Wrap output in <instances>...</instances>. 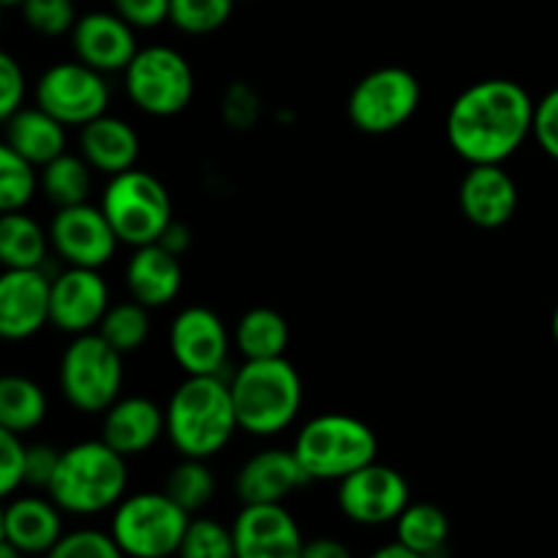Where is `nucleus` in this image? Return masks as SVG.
I'll use <instances>...</instances> for the list:
<instances>
[{
  "mask_svg": "<svg viewBox=\"0 0 558 558\" xmlns=\"http://www.w3.org/2000/svg\"><path fill=\"white\" fill-rule=\"evenodd\" d=\"M534 101L515 80H483L456 96L447 112V142L469 167L505 163L534 131Z\"/></svg>",
  "mask_w": 558,
  "mask_h": 558,
  "instance_id": "obj_1",
  "label": "nucleus"
},
{
  "mask_svg": "<svg viewBox=\"0 0 558 558\" xmlns=\"http://www.w3.org/2000/svg\"><path fill=\"white\" fill-rule=\"evenodd\" d=\"M163 409L167 439L180 458L210 461L240 430L232 387L221 376H185Z\"/></svg>",
  "mask_w": 558,
  "mask_h": 558,
  "instance_id": "obj_2",
  "label": "nucleus"
},
{
  "mask_svg": "<svg viewBox=\"0 0 558 558\" xmlns=\"http://www.w3.org/2000/svg\"><path fill=\"white\" fill-rule=\"evenodd\" d=\"M129 458L104 439H87L63 450L47 494L69 515L114 510L129 488Z\"/></svg>",
  "mask_w": 558,
  "mask_h": 558,
  "instance_id": "obj_3",
  "label": "nucleus"
},
{
  "mask_svg": "<svg viewBox=\"0 0 558 558\" xmlns=\"http://www.w3.org/2000/svg\"><path fill=\"white\" fill-rule=\"evenodd\" d=\"M240 430L248 436H278L303 409V379L287 357L243 360L229 379Z\"/></svg>",
  "mask_w": 558,
  "mask_h": 558,
  "instance_id": "obj_4",
  "label": "nucleus"
},
{
  "mask_svg": "<svg viewBox=\"0 0 558 558\" xmlns=\"http://www.w3.org/2000/svg\"><path fill=\"white\" fill-rule=\"evenodd\" d=\"M294 456L308 472L311 483H341L357 469L368 466L379 456V439L374 428L360 417L343 412L316 414L300 428L292 445Z\"/></svg>",
  "mask_w": 558,
  "mask_h": 558,
  "instance_id": "obj_5",
  "label": "nucleus"
},
{
  "mask_svg": "<svg viewBox=\"0 0 558 558\" xmlns=\"http://www.w3.org/2000/svg\"><path fill=\"white\" fill-rule=\"evenodd\" d=\"M101 210L112 223L120 245H150L161 240L174 221L172 196L156 174L145 169H129L109 178L101 191Z\"/></svg>",
  "mask_w": 558,
  "mask_h": 558,
  "instance_id": "obj_6",
  "label": "nucleus"
},
{
  "mask_svg": "<svg viewBox=\"0 0 558 558\" xmlns=\"http://www.w3.org/2000/svg\"><path fill=\"white\" fill-rule=\"evenodd\" d=\"M191 515L163 490L131 494L114 507L112 537L129 558L178 556Z\"/></svg>",
  "mask_w": 558,
  "mask_h": 558,
  "instance_id": "obj_7",
  "label": "nucleus"
},
{
  "mask_svg": "<svg viewBox=\"0 0 558 558\" xmlns=\"http://www.w3.org/2000/svg\"><path fill=\"white\" fill-rule=\"evenodd\" d=\"M58 385L76 412L104 414L120 398L123 354L101 332L74 336L60 357Z\"/></svg>",
  "mask_w": 558,
  "mask_h": 558,
  "instance_id": "obj_8",
  "label": "nucleus"
},
{
  "mask_svg": "<svg viewBox=\"0 0 558 558\" xmlns=\"http://www.w3.org/2000/svg\"><path fill=\"white\" fill-rule=\"evenodd\" d=\"M125 93L140 112L150 118H174L194 101V69L183 52L167 44L142 47L123 71Z\"/></svg>",
  "mask_w": 558,
  "mask_h": 558,
  "instance_id": "obj_9",
  "label": "nucleus"
},
{
  "mask_svg": "<svg viewBox=\"0 0 558 558\" xmlns=\"http://www.w3.org/2000/svg\"><path fill=\"white\" fill-rule=\"evenodd\" d=\"M423 101L420 80L403 65H381L352 87L347 114L363 134L385 136L403 129Z\"/></svg>",
  "mask_w": 558,
  "mask_h": 558,
  "instance_id": "obj_10",
  "label": "nucleus"
},
{
  "mask_svg": "<svg viewBox=\"0 0 558 558\" xmlns=\"http://www.w3.org/2000/svg\"><path fill=\"white\" fill-rule=\"evenodd\" d=\"M109 96L112 90L107 74L90 69L82 60L49 65L36 82V107L60 120L65 129L69 125L82 129L90 120L107 114Z\"/></svg>",
  "mask_w": 558,
  "mask_h": 558,
  "instance_id": "obj_11",
  "label": "nucleus"
},
{
  "mask_svg": "<svg viewBox=\"0 0 558 558\" xmlns=\"http://www.w3.org/2000/svg\"><path fill=\"white\" fill-rule=\"evenodd\" d=\"M338 510L360 526H385L412 505L409 483L398 469L374 461L338 483Z\"/></svg>",
  "mask_w": 558,
  "mask_h": 558,
  "instance_id": "obj_12",
  "label": "nucleus"
},
{
  "mask_svg": "<svg viewBox=\"0 0 558 558\" xmlns=\"http://www.w3.org/2000/svg\"><path fill=\"white\" fill-rule=\"evenodd\" d=\"M232 343L221 316L205 305H189L169 325V352L185 376H221Z\"/></svg>",
  "mask_w": 558,
  "mask_h": 558,
  "instance_id": "obj_13",
  "label": "nucleus"
},
{
  "mask_svg": "<svg viewBox=\"0 0 558 558\" xmlns=\"http://www.w3.org/2000/svg\"><path fill=\"white\" fill-rule=\"evenodd\" d=\"M49 240H52V251L65 265L90 267V270H101L120 245L101 205L96 207L90 202L60 207L49 221Z\"/></svg>",
  "mask_w": 558,
  "mask_h": 558,
  "instance_id": "obj_14",
  "label": "nucleus"
},
{
  "mask_svg": "<svg viewBox=\"0 0 558 558\" xmlns=\"http://www.w3.org/2000/svg\"><path fill=\"white\" fill-rule=\"evenodd\" d=\"M109 287L104 276L90 267H65L52 278V308L49 325L65 336L96 332L107 316Z\"/></svg>",
  "mask_w": 558,
  "mask_h": 558,
  "instance_id": "obj_15",
  "label": "nucleus"
},
{
  "mask_svg": "<svg viewBox=\"0 0 558 558\" xmlns=\"http://www.w3.org/2000/svg\"><path fill=\"white\" fill-rule=\"evenodd\" d=\"M238 558H300L305 539L283 505H243L232 523Z\"/></svg>",
  "mask_w": 558,
  "mask_h": 558,
  "instance_id": "obj_16",
  "label": "nucleus"
},
{
  "mask_svg": "<svg viewBox=\"0 0 558 558\" xmlns=\"http://www.w3.org/2000/svg\"><path fill=\"white\" fill-rule=\"evenodd\" d=\"M52 278L44 270H3L0 276V336L27 341L49 325Z\"/></svg>",
  "mask_w": 558,
  "mask_h": 558,
  "instance_id": "obj_17",
  "label": "nucleus"
},
{
  "mask_svg": "<svg viewBox=\"0 0 558 558\" xmlns=\"http://www.w3.org/2000/svg\"><path fill=\"white\" fill-rule=\"evenodd\" d=\"M136 27H131L118 11H90L80 16L71 31V47L76 60L101 74H118L131 65L136 47Z\"/></svg>",
  "mask_w": 558,
  "mask_h": 558,
  "instance_id": "obj_18",
  "label": "nucleus"
},
{
  "mask_svg": "<svg viewBox=\"0 0 558 558\" xmlns=\"http://www.w3.org/2000/svg\"><path fill=\"white\" fill-rule=\"evenodd\" d=\"M311 483L294 450L270 447L251 456L234 474V496L243 505H283L294 490Z\"/></svg>",
  "mask_w": 558,
  "mask_h": 558,
  "instance_id": "obj_19",
  "label": "nucleus"
},
{
  "mask_svg": "<svg viewBox=\"0 0 558 558\" xmlns=\"http://www.w3.org/2000/svg\"><path fill=\"white\" fill-rule=\"evenodd\" d=\"M518 202V185L505 163H474L458 185L461 213L480 229H499L510 223Z\"/></svg>",
  "mask_w": 558,
  "mask_h": 558,
  "instance_id": "obj_20",
  "label": "nucleus"
},
{
  "mask_svg": "<svg viewBox=\"0 0 558 558\" xmlns=\"http://www.w3.org/2000/svg\"><path fill=\"white\" fill-rule=\"evenodd\" d=\"M161 436H167V409L158 407L153 398H118L104 412L101 439L120 456H142V452L153 450L161 441Z\"/></svg>",
  "mask_w": 558,
  "mask_h": 558,
  "instance_id": "obj_21",
  "label": "nucleus"
},
{
  "mask_svg": "<svg viewBox=\"0 0 558 558\" xmlns=\"http://www.w3.org/2000/svg\"><path fill=\"white\" fill-rule=\"evenodd\" d=\"M125 289L136 303L147 308H167L183 289V265L180 256L161 243L140 245L125 265Z\"/></svg>",
  "mask_w": 558,
  "mask_h": 558,
  "instance_id": "obj_22",
  "label": "nucleus"
},
{
  "mask_svg": "<svg viewBox=\"0 0 558 558\" xmlns=\"http://www.w3.org/2000/svg\"><path fill=\"white\" fill-rule=\"evenodd\" d=\"M52 499L11 496L3 510V539L25 556L49 554L63 537V518Z\"/></svg>",
  "mask_w": 558,
  "mask_h": 558,
  "instance_id": "obj_23",
  "label": "nucleus"
},
{
  "mask_svg": "<svg viewBox=\"0 0 558 558\" xmlns=\"http://www.w3.org/2000/svg\"><path fill=\"white\" fill-rule=\"evenodd\" d=\"M140 134L134 125L114 114H101L80 129V156L107 178L123 174L140 161Z\"/></svg>",
  "mask_w": 558,
  "mask_h": 558,
  "instance_id": "obj_24",
  "label": "nucleus"
},
{
  "mask_svg": "<svg viewBox=\"0 0 558 558\" xmlns=\"http://www.w3.org/2000/svg\"><path fill=\"white\" fill-rule=\"evenodd\" d=\"M5 145L36 167H47L65 153V125L41 107H22L5 118Z\"/></svg>",
  "mask_w": 558,
  "mask_h": 558,
  "instance_id": "obj_25",
  "label": "nucleus"
},
{
  "mask_svg": "<svg viewBox=\"0 0 558 558\" xmlns=\"http://www.w3.org/2000/svg\"><path fill=\"white\" fill-rule=\"evenodd\" d=\"M52 240L49 229L27 213H3L0 218V262L5 270H41Z\"/></svg>",
  "mask_w": 558,
  "mask_h": 558,
  "instance_id": "obj_26",
  "label": "nucleus"
},
{
  "mask_svg": "<svg viewBox=\"0 0 558 558\" xmlns=\"http://www.w3.org/2000/svg\"><path fill=\"white\" fill-rule=\"evenodd\" d=\"M232 338L243 360L283 357L289 349V322L276 308L256 305L240 316Z\"/></svg>",
  "mask_w": 558,
  "mask_h": 558,
  "instance_id": "obj_27",
  "label": "nucleus"
},
{
  "mask_svg": "<svg viewBox=\"0 0 558 558\" xmlns=\"http://www.w3.org/2000/svg\"><path fill=\"white\" fill-rule=\"evenodd\" d=\"M398 543L423 558H441L447 554V539H450V521L445 510L430 501H412L401 518L396 521Z\"/></svg>",
  "mask_w": 558,
  "mask_h": 558,
  "instance_id": "obj_28",
  "label": "nucleus"
},
{
  "mask_svg": "<svg viewBox=\"0 0 558 558\" xmlns=\"http://www.w3.org/2000/svg\"><path fill=\"white\" fill-rule=\"evenodd\" d=\"M49 401L41 385L27 376H3L0 379V428L25 436L47 420Z\"/></svg>",
  "mask_w": 558,
  "mask_h": 558,
  "instance_id": "obj_29",
  "label": "nucleus"
},
{
  "mask_svg": "<svg viewBox=\"0 0 558 558\" xmlns=\"http://www.w3.org/2000/svg\"><path fill=\"white\" fill-rule=\"evenodd\" d=\"M41 169V189L58 210L60 207L85 205L93 189V167L80 153L65 150L63 156H58Z\"/></svg>",
  "mask_w": 558,
  "mask_h": 558,
  "instance_id": "obj_30",
  "label": "nucleus"
},
{
  "mask_svg": "<svg viewBox=\"0 0 558 558\" xmlns=\"http://www.w3.org/2000/svg\"><path fill=\"white\" fill-rule=\"evenodd\" d=\"M163 494L178 501L189 515H196L216 496V474L202 458H183L178 466L169 469Z\"/></svg>",
  "mask_w": 558,
  "mask_h": 558,
  "instance_id": "obj_31",
  "label": "nucleus"
},
{
  "mask_svg": "<svg viewBox=\"0 0 558 558\" xmlns=\"http://www.w3.org/2000/svg\"><path fill=\"white\" fill-rule=\"evenodd\" d=\"M96 332H101L120 354L136 352L150 338V308L136 303L134 298L125 300V303H114Z\"/></svg>",
  "mask_w": 558,
  "mask_h": 558,
  "instance_id": "obj_32",
  "label": "nucleus"
},
{
  "mask_svg": "<svg viewBox=\"0 0 558 558\" xmlns=\"http://www.w3.org/2000/svg\"><path fill=\"white\" fill-rule=\"evenodd\" d=\"M38 189L36 163L22 158L3 142L0 147V210L22 213L33 202Z\"/></svg>",
  "mask_w": 558,
  "mask_h": 558,
  "instance_id": "obj_33",
  "label": "nucleus"
},
{
  "mask_svg": "<svg viewBox=\"0 0 558 558\" xmlns=\"http://www.w3.org/2000/svg\"><path fill=\"white\" fill-rule=\"evenodd\" d=\"M234 0H172L169 22L185 36H207L229 22Z\"/></svg>",
  "mask_w": 558,
  "mask_h": 558,
  "instance_id": "obj_34",
  "label": "nucleus"
},
{
  "mask_svg": "<svg viewBox=\"0 0 558 558\" xmlns=\"http://www.w3.org/2000/svg\"><path fill=\"white\" fill-rule=\"evenodd\" d=\"M178 558H238L232 526L213 518H191Z\"/></svg>",
  "mask_w": 558,
  "mask_h": 558,
  "instance_id": "obj_35",
  "label": "nucleus"
},
{
  "mask_svg": "<svg viewBox=\"0 0 558 558\" xmlns=\"http://www.w3.org/2000/svg\"><path fill=\"white\" fill-rule=\"evenodd\" d=\"M76 0H25L20 5L27 27L38 36L58 38L74 31L76 25Z\"/></svg>",
  "mask_w": 558,
  "mask_h": 558,
  "instance_id": "obj_36",
  "label": "nucleus"
},
{
  "mask_svg": "<svg viewBox=\"0 0 558 558\" xmlns=\"http://www.w3.org/2000/svg\"><path fill=\"white\" fill-rule=\"evenodd\" d=\"M47 558H129L114 543L112 534L98 529H76L63 534Z\"/></svg>",
  "mask_w": 558,
  "mask_h": 558,
  "instance_id": "obj_37",
  "label": "nucleus"
},
{
  "mask_svg": "<svg viewBox=\"0 0 558 558\" xmlns=\"http://www.w3.org/2000/svg\"><path fill=\"white\" fill-rule=\"evenodd\" d=\"M25 469L27 445L14 430L0 428V494L5 499H11L25 485Z\"/></svg>",
  "mask_w": 558,
  "mask_h": 558,
  "instance_id": "obj_38",
  "label": "nucleus"
},
{
  "mask_svg": "<svg viewBox=\"0 0 558 558\" xmlns=\"http://www.w3.org/2000/svg\"><path fill=\"white\" fill-rule=\"evenodd\" d=\"M223 120H227L229 129L234 131H251L259 123L262 114V98L248 82H232L229 90L223 93V107H221Z\"/></svg>",
  "mask_w": 558,
  "mask_h": 558,
  "instance_id": "obj_39",
  "label": "nucleus"
},
{
  "mask_svg": "<svg viewBox=\"0 0 558 558\" xmlns=\"http://www.w3.org/2000/svg\"><path fill=\"white\" fill-rule=\"evenodd\" d=\"M532 140L543 147L545 156L558 161V87L545 93L534 107Z\"/></svg>",
  "mask_w": 558,
  "mask_h": 558,
  "instance_id": "obj_40",
  "label": "nucleus"
},
{
  "mask_svg": "<svg viewBox=\"0 0 558 558\" xmlns=\"http://www.w3.org/2000/svg\"><path fill=\"white\" fill-rule=\"evenodd\" d=\"M25 71L9 52L0 54V118H11L25 107Z\"/></svg>",
  "mask_w": 558,
  "mask_h": 558,
  "instance_id": "obj_41",
  "label": "nucleus"
},
{
  "mask_svg": "<svg viewBox=\"0 0 558 558\" xmlns=\"http://www.w3.org/2000/svg\"><path fill=\"white\" fill-rule=\"evenodd\" d=\"M114 11L136 31H150V27L169 22V5L172 0H112Z\"/></svg>",
  "mask_w": 558,
  "mask_h": 558,
  "instance_id": "obj_42",
  "label": "nucleus"
},
{
  "mask_svg": "<svg viewBox=\"0 0 558 558\" xmlns=\"http://www.w3.org/2000/svg\"><path fill=\"white\" fill-rule=\"evenodd\" d=\"M63 450H54L52 445H27V469L25 485L31 488H49Z\"/></svg>",
  "mask_w": 558,
  "mask_h": 558,
  "instance_id": "obj_43",
  "label": "nucleus"
},
{
  "mask_svg": "<svg viewBox=\"0 0 558 558\" xmlns=\"http://www.w3.org/2000/svg\"><path fill=\"white\" fill-rule=\"evenodd\" d=\"M300 558H352V550L341 543V539L332 537H316L308 539Z\"/></svg>",
  "mask_w": 558,
  "mask_h": 558,
  "instance_id": "obj_44",
  "label": "nucleus"
},
{
  "mask_svg": "<svg viewBox=\"0 0 558 558\" xmlns=\"http://www.w3.org/2000/svg\"><path fill=\"white\" fill-rule=\"evenodd\" d=\"M158 243H161L167 251H172L174 256H183L185 251L191 248V243H194V234H191V229L185 227L183 221H172Z\"/></svg>",
  "mask_w": 558,
  "mask_h": 558,
  "instance_id": "obj_45",
  "label": "nucleus"
},
{
  "mask_svg": "<svg viewBox=\"0 0 558 558\" xmlns=\"http://www.w3.org/2000/svg\"><path fill=\"white\" fill-rule=\"evenodd\" d=\"M371 558H423L420 554H414V550H409L407 545H401L396 539V543H390V545H381L379 550H374V554H371Z\"/></svg>",
  "mask_w": 558,
  "mask_h": 558,
  "instance_id": "obj_46",
  "label": "nucleus"
},
{
  "mask_svg": "<svg viewBox=\"0 0 558 558\" xmlns=\"http://www.w3.org/2000/svg\"><path fill=\"white\" fill-rule=\"evenodd\" d=\"M22 556L25 554H22V550H16L11 543H5V539L0 543V558H22Z\"/></svg>",
  "mask_w": 558,
  "mask_h": 558,
  "instance_id": "obj_47",
  "label": "nucleus"
},
{
  "mask_svg": "<svg viewBox=\"0 0 558 558\" xmlns=\"http://www.w3.org/2000/svg\"><path fill=\"white\" fill-rule=\"evenodd\" d=\"M550 330H554V341L558 343V305H556V311H554V322H550Z\"/></svg>",
  "mask_w": 558,
  "mask_h": 558,
  "instance_id": "obj_48",
  "label": "nucleus"
},
{
  "mask_svg": "<svg viewBox=\"0 0 558 558\" xmlns=\"http://www.w3.org/2000/svg\"><path fill=\"white\" fill-rule=\"evenodd\" d=\"M0 3H3V5H22L25 0H0Z\"/></svg>",
  "mask_w": 558,
  "mask_h": 558,
  "instance_id": "obj_49",
  "label": "nucleus"
},
{
  "mask_svg": "<svg viewBox=\"0 0 558 558\" xmlns=\"http://www.w3.org/2000/svg\"><path fill=\"white\" fill-rule=\"evenodd\" d=\"M76 3H80V0H76Z\"/></svg>",
  "mask_w": 558,
  "mask_h": 558,
  "instance_id": "obj_50",
  "label": "nucleus"
}]
</instances>
